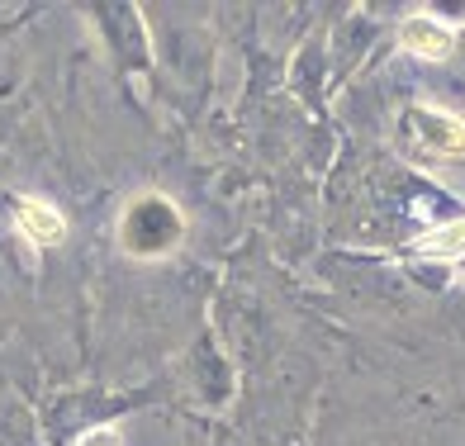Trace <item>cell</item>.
Here are the masks:
<instances>
[{"label":"cell","instance_id":"obj_1","mask_svg":"<svg viewBox=\"0 0 465 446\" xmlns=\"http://www.w3.org/2000/svg\"><path fill=\"white\" fill-rule=\"evenodd\" d=\"M181 228L185 223H181L172 200L143 195V200L129 204V214H124V223H119V238L134 257H162V252H172L181 243Z\"/></svg>","mask_w":465,"mask_h":446},{"label":"cell","instance_id":"obj_2","mask_svg":"<svg viewBox=\"0 0 465 446\" xmlns=\"http://www.w3.org/2000/svg\"><path fill=\"white\" fill-rule=\"evenodd\" d=\"M399 138L409 143V153H418L422 162H451L465 157V124L456 114H441V110H409L399 119Z\"/></svg>","mask_w":465,"mask_h":446},{"label":"cell","instance_id":"obj_3","mask_svg":"<svg viewBox=\"0 0 465 446\" xmlns=\"http://www.w3.org/2000/svg\"><path fill=\"white\" fill-rule=\"evenodd\" d=\"M15 223H19V233H25L34 247H53V243L67 238V223H62V214L48 200H19L15 204Z\"/></svg>","mask_w":465,"mask_h":446},{"label":"cell","instance_id":"obj_4","mask_svg":"<svg viewBox=\"0 0 465 446\" xmlns=\"http://www.w3.org/2000/svg\"><path fill=\"white\" fill-rule=\"evenodd\" d=\"M404 48L418 53L422 62H447L456 53V34L437 19H409L404 25Z\"/></svg>","mask_w":465,"mask_h":446},{"label":"cell","instance_id":"obj_5","mask_svg":"<svg viewBox=\"0 0 465 446\" xmlns=\"http://www.w3.org/2000/svg\"><path fill=\"white\" fill-rule=\"evenodd\" d=\"M195 375H200V390H204V399H223L228 394V366H223V361L214 356V352H200V366H195Z\"/></svg>","mask_w":465,"mask_h":446},{"label":"cell","instance_id":"obj_6","mask_svg":"<svg viewBox=\"0 0 465 446\" xmlns=\"http://www.w3.org/2000/svg\"><path fill=\"white\" fill-rule=\"evenodd\" d=\"M422 252H437V257H451V252H465V223H451V228L432 233V238L422 243Z\"/></svg>","mask_w":465,"mask_h":446},{"label":"cell","instance_id":"obj_7","mask_svg":"<svg viewBox=\"0 0 465 446\" xmlns=\"http://www.w3.org/2000/svg\"><path fill=\"white\" fill-rule=\"evenodd\" d=\"M76 446H119V437H114L110 428H100V432H86V437H81Z\"/></svg>","mask_w":465,"mask_h":446}]
</instances>
